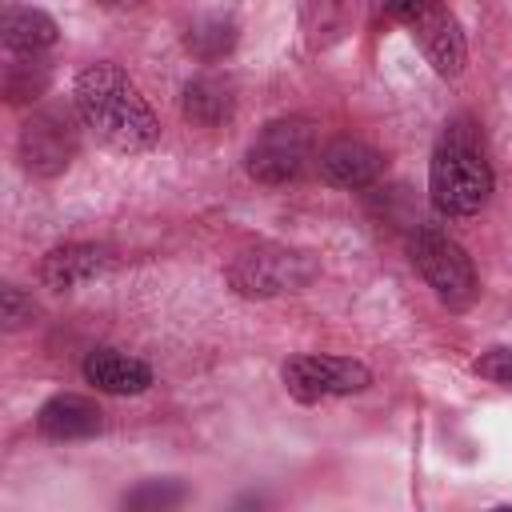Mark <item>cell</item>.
Here are the masks:
<instances>
[{
    "label": "cell",
    "mask_w": 512,
    "mask_h": 512,
    "mask_svg": "<svg viewBox=\"0 0 512 512\" xmlns=\"http://www.w3.org/2000/svg\"><path fill=\"white\" fill-rule=\"evenodd\" d=\"M320 264L312 252L304 248H288V244H256L248 252H240L228 264V288L236 296L248 300H268V296H284V292H300L316 280Z\"/></svg>",
    "instance_id": "5"
},
{
    "label": "cell",
    "mask_w": 512,
    "mask_h": 512,
    "mask_svg": "<svg viewBox=\"0 0 512 512\" xmlns=\"http://www.w3.org/2000/svg\"><path fill=\"white\" fill-rule=\"evenodd\" d=\"M96 4H108V8H132V4H140V0H96Z\"/></svg>",
    "instance_id": "22"
},
{
    "label": "cell",
    "mask_w": 512,
    "mask_h": 512,
    "mask_svg": "<svg viewBox=\"0 0 512 512\" xmlns=\"http://www.w3.org/2000/svg\"><path fill=\"white\" fill-rule=\"evenodd\" d=\"M48 84H52V68L40 56L16 52V60H8V68H4V100L8 104H32L48 92Z\"/></svg>",
    "instance_id": "17"
},
{
    "label": "cell",
    "mask_w": 512,
    "mask_h": 512,
    "mask_svg": "<svg viewBox=\"0 0 512 512\" xmlns=\"http://www.w3.org/2000/svg\"><path fill=\"white\" fill-rule=\"evenodd\" d=\"M280 380L288 388L292 400L300 404H320V400H336V396H356L372 384V372L352 360V356H320V352H304L292 356L280 368Z\"/></svg>",
    "instance_id": "7"
},
{
    "label": "cell",
    "mask_w": 512,
    "mask_h": 512,
    "mask_svg": "<svg viewBox=\"0 0 512 512\" xmlns=\"http://www.w3.org/2000/svg\"><path fill=\"white\" fill-rule=\"evenodd\" d=\"M72 104L88 132L112 152H148L160 140V120L120 64H88L76 76Z\"/></svg>",
    "instance_id": "1"
},
{
    "label": "cell",
    "mask_w": 512,
    "mask_h": 512,
    "mask_svg": "<svg viewBox=\"0 0 512 512\" xmlns=\"http://www.w3.org/2000/svg\"><path fill=\"white\" fill-rule=\"evenodd\" d=\"M320 160L316 124L308 116H280L268 120L244 152V168L260 184H292Z\"/></svg>",
    "instance_id": "4"
},
{
    "label": "cell",
    "mask_w": 512,
    "mask_h": 512,
    "mask_svg": "<svg viewBox=\"0 0 512 512\" xmlns=\"http://www.w3.org/2000/svg\"><path fill=\"white\" fill-rule=\"evenodd\" d=\"M36 428L48 440H88L100 432V408L88 396L60 392L36 412Z\"/></svg>",
    "instance_id": "13"
},
{
    "label": "cell",
    "mask_w": 512,
    "mask_h": 512,
    "mask_svg": "<svg viewBox=\"0 0 512 512\" xmlns=\"http://www.w3.org/2000/svg\"><path fill=\"white\" fill-rule=\"evenodd\" d=\"M84 380L96 388V392H108V396H136L152 384V368L128 352H116V348H92L88 360H84Z\"/></svg>",
    "instance_id": "11"
},
{
    "label": "cell",
    "mask_w": 512,
    "mask_h": 512,
    "mask_svg": "<svg viewBox=\"0 0 512 512\" xmlns=\"http://www.w3.org/2000/svg\"><path fill=\"white\" fill-rule=\"evenodd\" d=\"M184 48L200 60V64H216L236 48V20L228 12H204L188 24L184 32Z\"/></svg>",
    "instance_id": "16"
},
{
    "label": "cell",
    "mask_w": 512,
    "mask_h": 512,
    "mask_svg": "<svg viewBox=\"0 0 512 512\" xmlns=\"http://www.w3.org/2000/svg\"><path fill=\"white\" fill-rule=\"evenodd\" d=\"M188 488L180 480H144L140 488H132L124 496V508H136V512H152V508H176L184 504Z\"/></svg>",
    "instance_id": "18"
},
{
    "label": "cell",
    "mask_w": 512,
    "mask_h": 512,
    "mask_svg": "<svg viewBox=\"0 0 512 512\" xmlns=\"http://www.w3.org/2000/svg\"><path fill=\"white\" fill-rule=\"evenodd\" d=\"M0 36H4V48H8V52L40 56L44 48L56 44L60 28H56V20H52L48 12H40V8H28V4H4Z\"/></svg>",
    "instance_id": "15"
},
{
    "label": "cell",
    "mask_w": 512,
    "mask_h": 512,
    "mask_svg": "<svg viewBox=\"0 0 512 512\" xmlns=\"http://www.w3.org/2000/svg\"><path fill=\"white\" fill-rule=\"evenodd\" d=\"M408 256L416 264V272L424 276V284L448 304V308H468L476 300V272L468 252L440 232L436 224H420L408 240Z\"/></svg>",
    "instance_id": "6"
},
{
    "label": "cell",
    "mask_w": 512,
    "mask_h": 512,
    "mask_svg": "<svg viewBox=\"0 0 512 512\" xmlns=\"http://www.w3.org/2000/svg\"><path fill=\"white\" fill-rule=\"evenodd\" d=\"M412 4H416V0H380V12H388L392 20H404V16L412 12Z\"/></svg>",
    "instance_id": "21"
},
{
    "label": "cell",
    "mask_w": 512,
    "mask_h": 512,
    "mask_svg": "<svg viewBox=\"0 0 512 512\" xmlns=\"http://www.w3.org/2000/svg\"><path fill=\"white\" fill-rule=\"evenodd\" d=\"M428 192L444 216H472L492 196V168L472 120H452L428 164Z\"/></svg>",
    "instance_id": "2"
},
{
    "label": "cell",
    "mask_w": 512,
    "mask_h": 512,
    "mask_svg": "<svg viewBox=\"0 0 512 512\" xmlns=\"http://www.w3.org/2000/svg\"><path fill=\"white\" fill-rule=\"evenodd\" d=\"M476 376L496 380V384H512V348H492L472 364Z\"/></svg>",
    "instance_id": "20"
},
{
    "label": "cell",
    "mask_w": 512,
    "mask_h": 512,
    "mask_svg": "<svg viewBox=\"0 0 512 512\" xmlns=\"http://www.w3.org/2000/svg\"><path fill=\"white\" fill-rule=\"evenodd\" d=\"M416 48L424 52V60L432 64L436 76L444 80H456L468 64V44H464V32H460V20L456 12L444 4V0H416L412 12L404 16Z\"/></svg>",
    "instance_id": "8"
},
{
    "label": "cell",
    "mask_w": 512,
    "mask_h": 512,
    "mask_svg": "<svg viewBox=\"0 0 512 512\" xmlns=\"http://www.w3.org/2000/svg\"><path fill=\"white\" fill-rule=\"evenodd\" d=\"M316 168H320V176H324L332 188L356 192V188L376 184V176L384 172V156H380V148H372V144L360 140V136H336L332 144L320 148Z\"/></svg>",
    "instance_id": "9"
},
{
    "label": "cell",
    "mask_w": 512,
    "mask_h": 512,
    "mask_svg": "<svg viewBox=\"0 0 512 512\" xmlns=\"http://www.w3.org/2000/svg\"><path fill=\"white\" fill-rule=\"evenodd\" d=\"M112 268V248L104 244H60L40 264V284L52 292H72Z\"/></svg>",
    "instance_id": "10"
},
{
    "label": "cell",
    "mask_w": 512,
    "mask_h": 512,
    "mask_svg": "<svg viewBox=\"0 0 512 512\" xmlns=\"http://www.w3.org/2000/svg\"><path fill=\"white\" fill-rule=\"evenodd\" d=\"M180 108H184V120H192L200 128H220L236 112V88H232L228 76H216V72L196 76V80L184 84Z\"/></svg>",
    "instance_id": "14"
},
{
    "label": "cell",
    "mask_w": 512,
    "mask_h": 512,
    "mask_svg": "<svg viewBox=\"0 0 512 512\" xmlns=\"http://www.w3.org/2000/svg\"><path fill=\"white\" fill-rule=\"evenodd\" d=\"M80 112L76 104H64V100H48V104H36L24 124H20V140H16V152H20V164L28 176H40V180H52L60 176L76 152H80Z\"/></svg>",
    "instance_id": "3"
},
{
    "label": "cell",
    "mask_w": 512,
    "mask_h": 512,
    "mask_svg": "<svg viewBox=\"0 0 512 512\" xmlns=\"http://www.w3.org/2000/svg\"><path fill=\"white\" fill-rule=\"evenodd\" d=\"M356 0H296V20L308 52H328L352 32Z\"/></svg>",
    "instance_id": "12"
},
{
    "label": "cell",
    "mask_w": 512,
    "mask_h": 512,
    "mask_svg": "<svg viewBox=\"0 0 512 512\" xmlns=\"http://www.w3.org/2000/svg\"><path fill=\"white\" fill-rule=\"evenodd\" d=\"M32 316H36L32 292H24L20 284H4V288H0V320H4V328L16 332V328L32 324Z\"/></svg>",
    "instance_id": "19"
}]
</instances>
